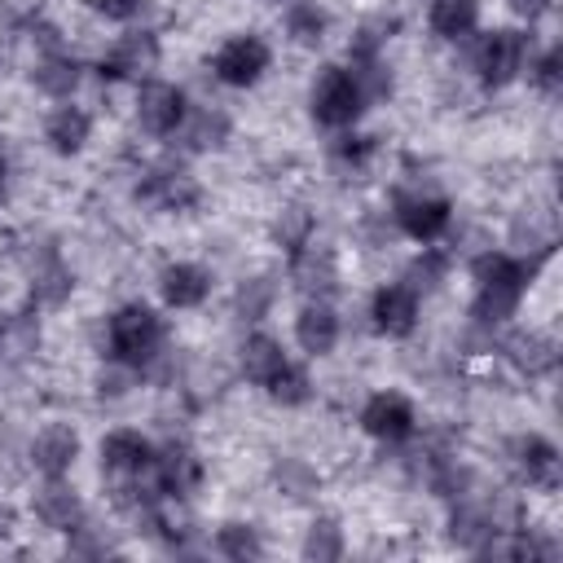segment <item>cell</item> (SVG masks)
Instances as JSON below:
<instances>
[{
	"label": "cell",
	"mask_w": 563,
	"mask_h": 563,
	"mask_svg": "<svg viewBox=\"0 0 563 563\" xmlns=\"http://www.w3.org/2000/svg\"><path fill=\"white\" fill-rule=\"evenodd\" d=\"M216 550H220L224 559H238V563H246V559H260V554H264V545H260L255 528H246V523H224V528L216 532Z\"/></svg>",
	"instance_id": "cell-25"
},
{
	"label": "cell",
	"mask_w": 563,
	"mask_h": 563,
	"mask_svg": "<svg viewBox=\"0 0 563 563\" xmlns=\"http://www.w3.org/2000/svg\"><path fill=\"white\" fill-rule=\"evenodd\" d=\"M308 233H312V220H308V211H290V220L286 224H277V238L290 246V255H299L303 246H308Z\"/></svg>",
	"instance_id": "cell-31"
},
{
	"label": "cell",
	"mask_w": 563,
	"mask_h": 563,
	"mask_svg": "<svg viewBox=\"0 0 563 563\" xmlns=\"http://www.w3.org/2000/svg\"><path fill=\"white\" fill-rule=\"evenodd\" d=\"M295 339H299V347L308 356L334 352V343H339V317H334V308L325 299H308L299 308V317H295Z\"/></svg>",
	"instance_id": "cell-14"
},
{
	"label": "cell",
	"mask_w": 563,
	"mask_h": 563,
	"mask_svg": "<svg viewBox=\"0 0 563 563\" xmlns=\"http://www.w3.org/2000/svg\"><path fill=\"white\" fill-rule=\"evenodd\" d=\"M75 453H79V435L70 427H62V422L44 427L35 435V444H31V462H35V471H44V479H62L70 471Z\"/></svg>",
	"instance_id": "cell-15"
},
{
	"label": "cell",
	"mask_w": 563,
	"mask_h": 563,
	"mask_svg": "<svg viewBox=\"0 0 563 563\" xmlns=\"http://www.w3.org/2000/svg\"><path fill=\"white\" fill-rule=\"evenodd\" d=\"M4 185H9V163L0 158V202H4Z\"/></svg>",
	"instance_id": "cell-37"
},
{
	"label": "cell",
	"mask_w": 563,
	"mask_h": 563,
	"mask_svg": "<svg viewBox=\"0 0 563 563\" xmlns=\"http://www.w3.org/2000/svg\"><path fill=\"white\" fill-rule=\"evenodd\" d=\"M427 22L440 40H466L479 22V0H431Z\"/></svg>",
	"instance_id": "cell-21"
},
{
	"label": "cell",
	"mask_w": 563,
	"mask_h": 563,
	"mask_svg": "<svg viewBox=\"0 0 563 563\" xmlns=\"http://www.w3.org/2000/svg\"><path fill=\"white\" fill-rule=\"evenodd\" d=\"M506 4H510L519 18H528V22H537V18L550 9V0H506Z\"/></svg>",
	"instance_id": "cell-36"
},
{
	"label": "cell",
	"mask_w": 563,
	"mask_h": 563,
	"mask_svg": "<svg viewBox=\"0 0 563 563\" xmlns=\"http://www.w3.org/2000/svg\"><path fill=\"white\" fill-rule=\"evenodd\" d=\"M523 53H528V40L519 31H506L501 26V31L479 35V44H475V75H479V84L484 88L510 84L523 70Z\"/></svg>",
	"instance_id": "cell-4"
},
{
	"label": "cell",
	"mask_w": 563,
	"mask_h": 563,
	"mask_svg": "<svg viewBox=\"0 0 563 563\" xmlns=\"http://www.w3.org/2000/svg\"><path fill=\"white\" fill-rule=\"evenodd\" d=\"M361 427H365V435H374L383 444H400L413 435V405L400 391H378L365 400Z\"/></svg>",
	"instance_id": "cell-7"
},
{
	"label": "cell",
	"mask_w": 563,
	"mask_h": 563,
	"mask_svg": "<svg viewBox=\"0 0 563 563\" xmlns=\"http://www.w3.org/2000/svg\"><path fill=\"white\" fill-rule=\"evenodd\" d=\"M189 106H185V92L176 84H163V79H145L141 84V97H136V119L150 136H176V128L185 123Z\"/></svg>",
	"instance_id": "cell-6"
},
{
	"label": "cell",
	"mask_w": 563,
	"mask_h": 563,
	"mask_svg": "<svg viewBox=\"0 0 563 563\" xmlns=\"http://www.w3.org/2000/svg\"><path fill=\"white\" fill-rule=\"evenodd\" d=\"M216 66V79L229 84V88H251L264 70H268V44L260 35H233L216 48L211 57Z\"/></svg>",
	"instance_id": "cell-5"
},
{
	"label": "cell",
	"mask_w": 563,
	"mask_h": 563,
	"mask_svg": "<svg viewBox=\"0 0 563 563\" xmlns=\"http://www.w3.org/2000/svg\"><path fill=\"white\" fill-rule=\"evenodd\" d=\"M532 79H537V88H541L545 97H554V92L563 88V53H559V48H545L541 62L532 66Z\"/></svg>",
	"instance_id": "cell-29"
},
{
	"label": "cell",
	"mask_w": 563,
	"mask_h": 563,
	"mask_svg": "<svg viewBox=\"0 0 563 563\" xmlns=\"http://www.w3.org/2000/svg\"><path fill=\"white\" fill-rule=\"evenodd\" d=\"M92 4H97V13H106L110 22H128V18L141 13L145 0H92Z\"/></svg>",
	"instance_id": "cell-35"
},
{
	"label": "cell",
	"mask_w": 563,
	"mask_h": 563,
	"mask_svg": "<svg viewBox=\"0 0 563 563\" xmlns=\"http://www.w3.org/2000/svg\"><path fill=\"white\" fill-rule=\"evenodd\" d=\"M158 62V40L150 31H128L110 57H101V79H132V75H145L154 70Z\"/></svg>",
	"instance_id": "cell-11"
},
{
	"label": "cell",
	"mask_w": 563,
	"mask_h": 563,
	"mask_svg": "<svg viewBox=\"0 0 563 563\" xmlns=\"http://www.w3.org/2000/svg\"><path fill=\"white\" fill-rule=\"evenodd\" d=\"M453 211L444 198H427V194H413V198H400L396 202V224L413 238V242H435L444 229H449Z\"/></svg>",
	"instance_id": "cell-12"
},
{
	"label": "cell",
	"mask_w": 563,
	"mask_h": 563,
	"mask_svg": "<svg viewBox=\"0 0 563 563\" xmlns=\"http://www.w3.org/2000/svg\"><path fill=\"white\" fill-rule=\"evenodd\" d=\"M440 277H444V255H435V251H422V260H413V268H409L413 290H431Z\"/></svg>",
	"instance_id": "cell-30"
},
{
	"label": "cell",
	"mask_w": 563,
	"mask_h": 563,
	"mask_svg": "<svg viewBox=\"0 0 563 563\" xmlns=\"http://www.w3.org/2000/svg\"><path fill=\"white\" fill-rule=\"evenodd\" d=\"M334 154H339V163H352V167H361V163L374 154V136H343V141L334 145Z\"/></svg>",
	"instance_id": "cell-32"
},
{
	"label": "cell",
	"mask_w": 563,
	"mask_h": 563,
	"mask_svg": "<svg viewBox=\"0 0 563 563\" xmlns=\"http://www.w3.org/2000/svg\"><path fill=\"white\" fill-rule=\"evenodd\" d=\"M31 79H35V88L48 92V97H70L75 84H79V62L66 57V53H48V57L35 66Z\"/></svg>",
	"instance_id": "cell-22"
},
{
	"label": "cell",
	"mask_w": 563,
	"mask_h": 563,
	"mask_svg": "<svg viewBox=\"0 0 563 563\" xmlns=\"http://www.w3.org/2000/svg\"><path fill=\"white\" fill-rule=\"evenodd\" d=\"M176 132H185L189 150H216L229 136V119L220 110H198V114H185V123Z\"/></svg>",
	"instance_id": "cell-23"
},
{
	"label": "cell",
	"mask_w": 563,
	"mask_h": 563,
	"mask_svg": "<svg viewBox=\"0 0 563 563\" xmlns=\"http://www.w3.org/2000/svg\"><path fill=\"white\" fill-rule=\"evenodd\" d=\"M286 361L290 356L282 352V343L273 334H246V343H242V374H246V383L268 387Z\"/></svg>",
	"instance_id": "cell-18"
},
{
	"label": "cell",
	"mask_w": 563,
	"mask_h": 563,
	"mask_svg": "<svg viewBox=\"0 0 563 563\" xmlns=\"http://www.w3.org/2000/svg\"><path fill=\"white\" fill-rule=\"evenodd\" d=\"M150 479H154L158 497H185L189 488H198L202 466H198V457L185 444H163V449H154Z\"/></svg>",
	"instance_id": "cell-10"
},
{
	"label": "cell",
	"mask_w": 563,
	"mask_h": 563,
	"mask_svg": "<svg viewBox=\"0 0 563 563\" xmlns=\"http://www.w3.org/2000/svg\"><path fill=\"white\" fill-rule=\"evenodd\" d=\"M515 466H519V475H523L528 484H537V488H554V484H559V449H554L550 440H541V435L515 440Z\"/></svg>",
	"instance_id": "cell-17"
},
{
	"label": "cell",
	"mask_w": 563,
	"mask_h": 563,
	"mask_svg": "<svg viewBox=\"0 0 563 563\" xmlns=\"http://www.w3.org/2000/svg\"><path fill=\"white\" fill-rule=\"evenodd\" d=\"M286 31H290V40L295 44H321V35H325V13L312 4V0H295L290 9H286Z\"/></svg>",
	"instance_id": "cell-24"
},
{
	"label": "cell",
	"mask_w": 563,
	"mask_h": 563,
	"mask_svg": "<svg viewBox=\"0 0 563 563\" xmlns=\"http://www.w3.org/2000/svg\"><path fill=\"white\" fill-rule=\"evenodd\" d=\"M88 132H92V119L79 110V106H57L44 123V141L57 150V154H79L88 145Z\"/></svg>",
	"instance_id": "cell-19"
},
{
	"label": "cell",
	"mask_w": 563,
	"mask_h": 563,
	"mask_svg": "<svg viewBox=\"0 0 563 563\" xmlns=\"http://www.w3.org/2000/svg\"><path fill=\"white\" fill-rule=\"evenodd\" d=\"M150 462H154V444L145 435H136V431H110L101 440V471H110L123 484L141 479L150 471Z\"/></svg>",
	"instance_id": "cell-9"
},
{
	"label": "cell",
	"mask_w": 563,
	"mask_h": 563,
	"mask_svg": "<svg viewBox=\"0 0 563 563\" xmlns=\"http://www.w3.org/2000/svg\"><path fill=\"white\" fill-rule=\"evenodd\" d=\"M339 554H343V532H339V523H334V519H317V523L308 528V537H303V559L325 563V559H339Z\"/></svg>",
	"instance_id": "cell-28"
},
{
	"label": "cell",
	"mask_w": 563,
	"mask_h": 563,
	"mask_svg": "<svg viewBox=\"0 0 563 563\" xmlns=\"http://www.w3.org/2000/svg\"><path fill=\"white\" fill-rule=\"evenodd\" d=\"M106 343H110V356L128 369H141L158 356L163 347V321L154 317V308L145 303H123L110 325H106Z\"/></svg>",
	"instance_id": "cell-2"
},
{
	"label": "cell",
	"mask_w": 563,
	"mask_h": 563,
	"mask_svg": "<svg viewBox=\"0 0 563 563\" xmlns=\"http://www.w3.org/2000/svg\"><path fill=\"white\" fill-rule=\"evenodd\" d=\"M158 295L167 308H198L207 295H211V273L202 264H189V260H176L158 273Z\"/></svg>",
	"instance_id": "cell-13"
},
{
	"label": "cell",
	"mask_w": 563,
	"mask_h": 563,
	"mask_svg": "<svg viewBox=\"0 0 563 563\" xmlns=\"http://www.w3.org/2000/svg\"><path fill=\"white\" fill-rule=\"evenodd\" d=\"M308 387H312V383H308V369L295 365V361H286V365L277 369V378H273L264 391H268L273 400H282V405H303V400H308Z\"/></svg>",
	"instance_id": "cell-27"
},
{
	"label": "cell",
	"mask_w": 563,
	"mask_h": 563,
	"mask_svg": "<svg viewBox=\"0 0 563 563\" xmlns=\"http://www.w3.org/2000/svg\"><path fill=\"white\" fill-rule=\"evenodd\" d=\"M35 515H40V523L53 528V532H75V528L84 523V506H79L75 488H66L62 479H48V484L40 488Z\"/></svg>",
	"instance_id": "cell-16"
},
{
	"label": "cell",
	"mask_w": 563,
	"mask_h": 563,
	"mask_svg": "<svg viewBox=\"0 0 563 563\" xmlns=\"http://www.w3.org/2000/svg\"><path fill=\"white\" fill-rule=\"evenodd\" d=\"M308 101H312V119L321 128H347L365 110V92H361V84H356V75L347 66H325L317 75Z\"/></svg>",
	"instance_id": "cell-3"
},
{
	"label": "cell",
	"mask_w": 563,
	"mask_h": 563,
	"mask_svg": "<svg viewBox=\"0 0 563 563\" xmlns=\"http://www.w3.org/2000/svg\"><path fill=\"white\" fill-rule=\"evenodd\" d=\"M136 198L163 207V211H180L198 198V185L185 176V172H150V180L136 189Z\"/></svg>",
	"instance_id": "cell-20"
},
{
	"label": "cell",
	"mask_w": 563,
	"mask_h": 563,
	"mask_svg": "<svg viewBox=\"0 0 563 563\" xmlns=\"http://www.w3.org/2000/svg\"><path fill=\"white\" fill-rule=\"evenodd\" d=\"M238 303H242V312H246V317H260V312H264V303H268V282H264V277H260V282H251V286L238 295Z\"/></svg>",
	"instance_id": "cell-34"
},
{
	"label": "cell",
	"mask_w": 563,
	"mask_h": 563,
	"mask_svg": "<svg viewBox=\"0 0 563 563\" xmlns=\"http://www.w3.org/2000/svg\"><path fill=\"white\" fill-rule=\"evenodd\" d=\"M528 277H532V264L506 255V251H488L475 260V303H471V317L479 325H501L515 317L523 290H528Z\"/></svg>",
	"instance_id": "cell-1"
},
{
	"label": "cell",
	"mask_w": 563,
	"mask_h": 563,
	"mask_svg": "<svg viewBox=\"0 0 563 563\" xmlns=\"http://www.w3.org/2000/svg\"><path fill=\"white\" fill-rule=\"evenodd\" d=\"M510 352H515V361L528 369V374H541V369H550L554 365V343L545 339V334H519V339H510Z\"/></svg>",
	"instance_id": "cell-26"
},
{
	"label": "cell",
	"mask_w": 563,
	"mask_h": 563,
	"mask_svg": "<svg viewBox=\"0 0 563 563\" xmlns=\"http://www.w3.org/2000/svg\"><path fill=\"white\" fill-rule=\"evenodd\" d=\"M369 317H374V330L387 334V339H405L413 325H418V290L409 282H391L374 295L369 303Z\"/></svg>",
	"instance_id": "cell-8"
},
{
	"label": "cell",
	"mask_w": 563,
	"mask_h": 563,
	"mask_svg": "<svg viewBox=\"0 0 563 563\" xmlns=\"http://www.w3.org/2000/svg\"><path fill=\"white\" fill-rule=\"evenodd\" d=\"M277 479L290 488V497H303L312 484H317V475L308 471V466H299V462H282V471H277Z\"/></svg>",
	"instance_id": "cell-33"
}]
</instances>
